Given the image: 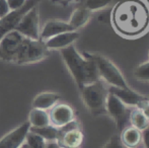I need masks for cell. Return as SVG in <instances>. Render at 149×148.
<instances>
[{
    "instance_id": "6da1fadb",
    "label": "cell",
    "mask_w": 149,
    "mask_h": 148,
    "mask_svg": "<svg viewBox=\"0 0 149 148\" xmlns=\"http://www.w3.org/2000/svg\"><path fill=\"white\" fill-rule=\"evenodd\" d=\"M112 24L121 36L136 38L149 28V7L142 0H125L115 6Z\"/></svg>"
},
{
    "instance_id": "7a4b0ae2",
    "label": "cell",
    "mask_w": 149,
    "mask_h": 148,
    "mask_svg": "<svg viewBox=\"0 0 149 148\" xmlns=\"http://www.w3.org/2000/svg\"><path fill=\"white\" fill-rule=\"evenodd\" d=\"M60 52L65 65L79 89L100 79L95 63L89 58L81 55L73 45L60 50Z\"/></svg>"
},
{
    "instance_id": "3957f363",
    "label": "cell",
    "mask_w": 149,
    "mask_h": 148,
    "mask_svg": "<svg viewBox=\"0 0 149 148\" xmlns=\"http://www.w3.org/2000/svg\"><path fill=\"white\" fill-rule=\"evenodd\" d=\"M82 101L87 110L93 116L107 114L106 105L109 94V88L102 80H97L83 86L80 89Z\"/></svg>"
},
{
    "instance_id": "277c9868",
    "label": "cell",
    "mask_w": 149,
    "mask_h": 148,
    "mask_svg": "<svg viewBox=\"0 0 149 148\" xmlns=\"http://www.w3.org/2000/svg\"><path fill=\"white\" fill-rule=\"evenodd\" d=\"M82 55L89 58L95 63L100 80H104L106 83L110 84V86L120 87V88L130 87L120 69L110 59L100 54L88 53V52H84Z\"/></svg>"
},
{
    "instance_id": "5b68a950",
    "label": "cell",
    "mask_w": 149,
    "mask_h": 148,
    "mask_svg": "<svg viewBox=\"0 0 149 148\" xmlns=\"http://www.w3.org/2000/svg\"><path fill=\"white\" fill-rule=\"evenodd\" d=\"M48 56V49L45 43L41 40H31L24 37L18 53L16 55V64H30L36 63L45 59Z\"/></svg>"
},
{
    "instance_id": "8992f818",
    "label": "cell",
    "mask_w": 149,
    "mask_h": 148,
    "mask_svg": "<svg viewBox=\"0 0 149 148\" xmlns=\"http://www.w3.org/2000/svg\"><path fill=\"white\" fill-rule=\"evenodd\" d=\"M107 114L113 118L116 122L117 128L119 131H122L125 127H127V123L129 122V117L131 110L130 107L126 106L121 99H119L116 95L109 92L106 105Z\"/></svg>"
},
{
    "instance_id": "52a82bcc",
    "label": "cell",
    "mask_w": 149,
    "mask_h": 148,
    "mask_svg": "<svg viewBox=\"0 0 149 148\" xmlns=\"http://www.w3.org/2000/svg\"><path fill=\"white\" fill-rule=\"evenodd\" d=\"M24 39V37L15 30L8 33L0 41V60L14 63Z\"/></svg>"
},
{
    "instance_id": "ba28073f",
    "label": "cell",
    "mask_w": 149,
    "mask_h": 148,
    "mask_svg": "<svg viewBox=\"0 0 149 148\" xmlns=\"http://www.w3.org/2000/svg\"><path fill=\"white\" fill-rule=\"evenodd\" d=\"M41 0H26V4L20 9L10 11L5 16L0 18V41L3 39L8 33L15 30L16 26L18 24L22 17L31 9L33 7L37 6Z\"/></svg>"
},
{
    "instance_id": "9c48e42d",
    "label": "cell",
    "mask_w": 149,
    "mask_h": 148,
    "mask_svg": "<svg viewBox=\"0 0 149 148\" xmlns=\"http://www.w3.org/2000/svg\"><path fill=\"white\" fill-rule=\"evenodd\" d=\"M15 31L24 37L31 40H40V26H39V8L38 5L29 10L22 17Z\"/></svg>"
},
{
    "instance_id": "30bf717a",
    "label": "cell",
    "mask_w": 149,
    "mask_h": 148,
    "mask_svg": "<svg viewBox=\"0 0 149 148\" xmlns=\"http://www.w3.org/2000/svg\"><path fill=\"white\" fill-rule=\"evenodd\" d=\"M31 124L26 122L19 127L10 131L8 134L0 139V148H19L26 139L30 132Z\"/></svg>"
},
{
    "instance_id": "8fae6325",
    "label": "cell",
    "mask_w": 149,
    "mask_h": 148,
    "mask_svg": "<svg viewBox=\"0 0 149 148\" xmlns=\"http://www.w3.org/2000/svg\"><path fill=\"white\" fill-rule=\"evenodd\" d=\"M50 123L52 126L60 128L69 122L75 120L74 110L66 104H56L49 114Z\"/></svg>"
},
{
    "instance_id": "7c38bea8",
    "label": "cell",
    "mask_w": 149,
    "mask_h": 148,
    "mask_svg": "<svg viewBox=\"0 0 149 148\" xmlns=\"http://www.w3.org/2000/svg\"><path fill=\"white\" fill-rule=\"evenodd\" d=\"M109 92L116 95L119 99H121L126 106L128 107L137 108L143 101L147 99V97L143 94H140L139 92L133 90L131 87L128 88H120V87L110 86Z\"/></svg>"
},
{
    "instance_id": "4fadbf2b",
    "label": "cell",
    "mask_w": 149,
    "mask_h": 148,
    "mask_svg": "<svg viewBox=\"0 0 149 148\" xmlns=\"http://www.w3.org/2000/svg\"><path fill=\"white\" fill-rule=\"evenodd\" d=\"M79 37L80 35L77 31H71V32L62 33L55 37L50 38L46 40L44 43L48 50H62L73 45L79 39Z\"/></svg>"
},
{
    "instance_id": "5bb4252c",
    "label": "cell",
    "mask_w": 149,
    "mask_h": 148,
    "mask_svg": "<svg viewBox=\"0 0 149 148\" xmlns=\"http://www.w3.org/2000/svg\"><path fill=\"white\" fill-rule=\"evenodd\" d=\"M71 31L74 30L69 26L68 22L58 19L48 20L44 26L43 30L40 31V40L45 42L46 40L50 39L52 37H55L59 34H62V33L71 32Z\"/></svg>"
},
{
    "instance_id": "9a60e30c",
    "label": "cell",
    "mask_w": 149,
    "mask_h": 148,
    "mask_svg": "<svg viewBox=\"0 0 149 148\" xmlns=\"http://www.w3.org/2000/svg\"><path fill=\"white\" fill-rule=\"evenodd\" d=\"M83 133L79 129L70 130L58 135L57 142L62 148H79L83 142Z\"/></svg>"
},
{
    "instance_id": "2e32d148",
    "label": "cell",
    "mask_w": 149,
    "mask_h": 148,
    "mask_svg": "<svg viewBox=\"0 0 149 148\" xmlns=\"http://www.w3.org/2000/svg\"><path fill=\"white\" fill-rule=\"evenodd\" d=\"M120 140L127 148H137L142 143V131L135 127H125L121 131Z\"/></svg>"
},
{
    "instance_id": "e0dca14e",
    "label": "cell",
    "mask_w": 149,
    "mask_h": 148,
    "mask_svg": "<svg viewBox=\"0 0 149 148\" xmlns=\"http://www.w3.org/2000/svg\"><path fill=\"white\" fill-rule=\"evenodd\" d=\"M60 95L54 92H44L40 93L33 99V109H40L47 111L50 110L59 101Z\"/></svg>"
},
{
    "instance_id": "ac0fdd59",
    "label": "cell",
    "mask_w": 149,
    "mask_h": 148,
    "mask_svg": "<svg viewBox=\"0 0 149 148\" xmlns=\"http://www.w3.org/2000/svg\"><path fill=\"white\" fill-rule=\"evenodd\" d=\"M90 16H91V12L89 10H87L86 8L82 7V6H79L72 12L68 24L73 30L77 31L83 28L89 22Z\"/></svg>"
},
{
    "instance_id": "d6986e66",
    "label": "cell",
    "mask_w": 149,
    "mask_h": 148,
    "mask_svg": "<svg viewBox=\"0 0 149 148\" xmlns=\"http://www.w3.org/2000/svg\"><path fill=\"white\" fill-rule=\"evenodd\" d=\"M29 123L31 127H45L51 125L50 117L47 111L40 109H33L29 115Z\"/></svg>"
},
{
    "instance_id": "ffe728a7",
    "label": "cell",
    "mask_w": 149,
    "mask_h": 148,
    "mask_svg": "<svg viewBox=\"0 0 149 148\" xmlns=\"http://www.w3.org/2000/svg\"><path fill=\"white\" fill-rule=\"evenodd\" d=\"M30 132L39 135L45 141H57L59 135L58 128L52 125H48L45 127H31Z\"/></svg>"
},
{
    "instance_id": "44dd1931",
    "label": "cell",
    "mask_w": 149,
    "mask_h": 148,
    "mask_svg": "<svg viewBox=\"0 0 149 148\" xmlns=\"http://www.w3.org/2000/svg\"><path fill=\"white\" fill-rule=\"evenodd\" d=\"M129 122L131 123L132 126L135 127L136 129H138L140 131L145 130L149 126V120L147 119V117L138 108H134V109L131 110Z\"/></svg>"
},
{
    "instance_id": "7402d4cb",
    "label": "cell",
    "mask_w": 149,
    "mask_h": 148,
    "mask_svg": "<svg viewBox=\"0 0 149 148\" xmlns=\"http://www.w3.org/2000/svg\"><path fill=\"white\" fill-rule=\"evenodd\" d=\"M113 1L114 0H81L80 6L86 8L90 12L98 11L109 6Z\"/></svg>"
},
{
    "instance_id": "603a6c76",
    "label": "cell",
    "mask_w": 149,
    "mask_h": 148,
    "mask_svg": "<svg viewBox=\"0 0 149 148\" xmlns=\"http://www.w3.org/2000/svg\"><path fill=\"white\" fill-rule=\"evenodd\" d=\"M133 75L138 81L141 82H149V61L139 64L134 69Z\"/></svg>"
},
{
    "instance_id": "cb8c5ba5",
    "label": "cell",
    "mask_w": 149,
    "mask_h": 148,
    "mask_svg": "<svg viewBox=\"0 0 149 148\" xmlns=\"http://www.w3.org/2000/svg\"><path fill=\"white\" fill-rule=\"evenodd\" d=\"M26 141V144L29 148H45L46 145V141L42 137L31 132H29Z\"/></svg>"
},
{
    "instance_id": "d4e9b609",
    "label": "cell",
    "mask_w": 149,
    "mask_h": 148,
    "mask_svg": "<svg viewBox=\"0 0 149 148\" xmlns=\"http://www.w3.org/2000/svg\"><path fill=\"white\" fill-rule=\"evenodd\" d=\"M100 148H127L120 140V137L118 135H114L106 144Z\"/></svg>"
},
{
    "instance_id": "484cf974",
    "label": "cell",
    "mask_w": 149,
    "mask_h": 148,
    "mask_svg": "<svg viewBox=\"0 0 149 148\" xmlns=\"http://www.w3.org/2000/svg\"><path fill=\"white\" fill-rule=\"evenodd\" d=\"M6 1L9 6L10 11H14V10L20 9L26 4V0H6Z\"/></svg>"
},
{
    "instance_id": "4316f807",
    "label": "cell",
    "mask_w": 149,
    "mask_h": 148,
    "mask_svg": "<svg viewBox=\"0 0 149 148\" xmlns=\"http://www.w3.org/2000/svg\"><path fill=\"white\" fill-rule=\"evenodd\" d=\"M10 12L9 6L7 4L6 0H0V18L5 16Z\"/></svg>"
},
{
    "instance_id": "83f0119b",
    "label": "cell",
    "mask_w": 149,
    "mask_h": 148,
    "mask_svg": "<svg viewBox=\"0 0 149 148\" xmlns=\"http://www.w3.org/2000/svg\"><path fill=\"white\" fill-rule=\"evenodd\" d=\"M137 108L143 112V114L145 115L146 117H147V119L149 120V97H147L145 101H142V103L140 104V105L138 106Z\"/></svg>"
},
{
    "instance_id": "f1b7e54d",
    "label": "cell",
    "mask_w": 149,
    "mask_h": 148,
    "mask_svg": "<svg viewBox=\"0 0 149 148\" xmlns=\"http://www.w3.org/2000/svg\"><path fill=\"white\" fill-rule=\"evenodd\" d=\"M142 142L144 144V148H149V126L142 131Z\"/></svg>"
},
{
    "instance_id": "f546056e",
    "label": "cell",
    "mask_w": 149,
    "mask_h": 148,
    "mask_svg": "<svg viewBox=\"0 0 149 148\" xmlns=\"http://www.w3.org/2000/svg\"><path fill=\"white\" fill-rule=\"evenodd\" d=\"M45 148H62L57 141H46Z\"/></svg>"
},
{
    "instance_id": "4dcf8cb0",
    "label": "cell",
    "mask_w": 149,
    "mask_h": 148,
    "mask_svg": "<svg viewBox=\"0 0 149 148\" xmlns=\"http://www.w3.org/2000/svg\"><path fill=\"white\" fill-rule=\"evenodd\" d=\"M19 148H29V147H28V145H26V143H24V144H22Z\"/></svg>"
},
{
    "instance_id": "1f68e13d",
    "label": "cell",
    "mask_w": 149,
    "mask_h": 148,
    "mask_svg": "<svg viewBox=\"0 0 149 148\" xmlns=\"http://www.w3.org/2000/svg\"><path fill=\"white\" fill-rule=\"evenodd\" d=\"M148 59H149V51H148Z\"/></svg>"
}]
</instances>
